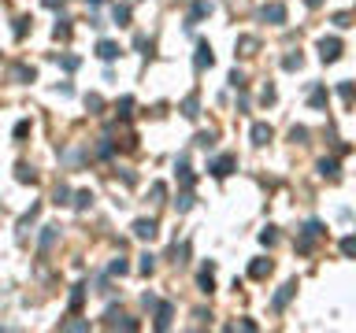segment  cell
<instances>
[{
    "instance_id": "obj_1",
    "label": "cell",
    "mask_w": 356,
    "mask_h": 333,
    "mask_svg": "<svg viewBox=\"0 0 356 333\" xmlns=\"http://www.w3.org/2000/svg\"><path fill=\"white\" fill-rule=\"evenodd\" d=\"M338 56H342V41H338V37H323L319 41V59L323 63H334Z\"/></svg>"
},
{
    "instance_id": "obj_2",
    "label": "cell",
    "mask_w": 356,
    "mask_h": 333,
    "mask_svg": "<svg viewBox=\"0 0 356 333\" xmlns=\"http://www.w3.org/2000/svg\"><path fill=\"white\" fill-rule=\"evenodd\" d=\"M234 167H238V160H234V156H230V152H226V156H219V160H212V163H208L212 178H226V174L234 170Z\"/></svg>"
},
{
    "instance_id": "obj_3",
    "label": "cell",
    "mask_w": 356,
    "mask_h": 333,
    "mask_svg": "<svg viewBox=\"0 0 356 333\" xmlns=\"http://www.w3.org/2000/svg\"><path fill=\"white\" fill-rule=\"evenodd\" d=\"M260 19L271 23V26H282L286 23V8L282 4H264V8H260Z\"/></svg>"
},
{
    "instance_id": "obj_4",
    "label": "cell",
    "mask_w": 356,
    "mask_h": 333,
    "mask_svg": "<svg viewBox=\"0 0 356 333\" xmlns=\"http://www.w3.org/2000/svg\"><path fill=\"white\" fill-rule=\"evenodd\" d=\"M134 237L137 241H152V237H156V218H137L134 222Z\"/></svg>"
},
{
    "instance_id": "obj_5",
    "label": "cell",
    "mask_w": 356,
    "mask_h": 333,
    "mask_svg": "<svg viewBox=\"0 0 356 333\" xmlns=\"http://www.w3.org/2000/svg\"><path fill=\"white\" fill-rule=\"evenodd\" d=\"M293 293H297V281H286L282 289L275 293V300H271V307H275V311H282V307L289 304V300H293Z\"/></svg>"
},
{
    "instance_id": "obj_6",
    "label": "cell",
    "mask_w": 356,
    "mask_h": 333,
    "mask_svg": "<svg viewBox=\"0 0 356 333\" xmlns=\"http://www.w3.org/2000/svg\"><path fill=\"white\" fill-rule=\"evenodd\" d=\"M193 63H197V71H204V67H212V63H215V56H212V45H208V41H200V45H197V56H193Z\"/></svg>"
},
{
    "instance_id": "obj_7",
    "label": "cell",
    "mask_w": 356,
    "mask_h": 333,
    "mask_svg": "<svg viewBox=\"0 0 356 333\" xmlns=\"http://www.w3.org/2000/svg\"><path fill=\"white\" fill-rule=\"evenodd\" d=\"M119 52H122V49H119L115 41H108V37H104V41L97 45V56H100L104 63H112V59H119Z\"/></svg>"
},
{
    "instance_id": "obj_8",
    "label": "cell",
    "mask_w": 356,
    "mask_h": 333,
    "mask_svg": "<svg viewBox=\"0 0 356 333\" xmlns=\"http://www.w3.org/2000/svg\"><path fill=\"white\" fill-rule=\"evenodd\" d=\"M11 78H15L19 85H30V82H37V71H34V67H26V63H19V67L11 71Z\"/></svg>"
},
{
    "instance_id": "obj_9",
    "label": "cell",
    "mask_w": 356,
    "mask_h": 333,
    "mask_svg": "<svg viewBox=\"0 0 356 333\" xmlns=\"http://www.w3.org/2000/svg\"><path fill=\"white\" fill-rule=\"evenodd\" d=\"M212 11H215V8H212V0H197V4H193V15H190V26H193V23H200V19H208Z\"/></svg>"
},
{
    "instance_id": "obj_10",
    "label": "cell",
    "mask_w": 356,
    "mask_h": 333,
    "mask_svg": "<svg viewBox=\"0 0 356 333\" xmlns=\"http://www.w3.org/2000/svg\"><path fill=\"white\" fill-rule=\"evenodd\" d=\"M171 315H175L171 304H156V329H167V326H171Z\"/></svg>"
},
{
    "instance_id": "obj_11",
    "label": "cell",
    "mask_w": 356,
    "mask_h": 333,
    "mask_svg": "<svg viewBox=\"0 0 356 333\" xmlns=\"http://www.w3.org/2000/svg\"><path fill=\"white\" fill-rule=\"evenodd\" d=\"M271 274V259H253V267H249V278H267Z\"/></svg>"
},
{
    "instance_id": "obj_12",
    "label": "cell",
    "mask_w": 356,
    "mask_h": 333,
    "mask_svg": "<svg viewBox=\"0 0 356 333\" xmlns=\"http://www.w3.org/2000/svg\"><path fill=\"white\" fill-rule=\"evenodd\" d=\"M267 141H271V126L267 122H256L253 126V145H267Z\"/></svg>"
},
{
    "instance_id": "obj_13",
    "label": "cell",
    "mask_w": 356,
    "mask_h": 333,
    "mask_svg": "<svg viewBox=\"0 0 356 333\" xmlns=\"http://www.w3.org/2000/svg\"><path fill=\"white\" fill-rule=\"evenodd\" d=\"M323 233H327V230H323V222H304V230H301V237H304V241H316V237H323Z\"/></svg>"
},
{
    "instance_id": "obj_14",
    "label": "cell",
    "mask_w": 356,
    "mask_h": 333,
    "mask_svg": "<svg viewBox=\"0 0 356 333\" xmlns=\"http://www.w3.org/2000/svg\"><path fill=\"white\" fill-rule=\"evenodd\" d=\"M197 107H200V100H197V93H193V97H185V100H182V115H185V119H197V115H200Z\"/></svg>"
},
{
    "instance_id": "obj_15",
    "label": "cell",
    "mask_w": 356,
    "mask_h": 333,
    "mask_svg": "<svg viewBox=\"0 0 356 333\" xmlns=\"http://www.w3.org/2000/svg\"><path fill=\"white\" fill-rule=\"evenodd\" d=\"M89 204H93V193H89V189H82V193H74V200H71V208H74V211H86Z\"/></svg>"
},
{
    "instance_id": "obj_16",
    "label": "cell",
    "mask_w": 356,
    "mask_h": 333,
    "mask_svg": "<svg viewBox=\"0 0 356 333\" xmlns=\"http://www.w3.org/2000/svg\"><path fill=\"white\" fill-rule=\"evenodd\" d=\"M319 174L330 178V182H338V160H319Z\"/></svg>"
},
{
    "instance_id": "obj_17",
    "label": "cell",
    "mask_w": 356,
    "mask_h": 333,
    "mask_svg": "<svg viewBox=\"0 0 356 333\" xmlns=\"http://www.w3.org/2000/svg\"><path fill=\"white\" fill-rule=\"evenodd\" d=\"M15 182H23V185H26V182H37V174L30 170L26 163H19V167H15Z\"/></svg>"
},
{
    "instance_id": "obj_18",
    "label": "cell",
    "mask_w": 356,
    "mask_h": 333,
    "mask_svg": "<svg viewBox=\"0 0 356 333\" xmlns=\"http://www.w3.org/2000/svg\"><path fill=\"white\" fill-rule=\"evenodd\" d=\"M108 274H112V278H115V274H119V278H122V274H130V263L119 256V259H112V267H108Z\"/></svg>"
},
{
    "instance_id": "obj_19",
    "label": "cell",
    "mask_w": 356,
    "mask_h": 333,
    "mask_svg": "<svg viewBox=\"0 0 356 333\" xmlns=\"http://www.w3.org/2000/svg\"><path fill=\"white\" fill-rule=\"evenodd\" d=\"M197 281H200V293H212V289H215V281H212V263L204 267V271H200V278H197Z\"/></svg>"
},
{
    "instance_id": "obj_20",
    "label": "cell",
    "mask_w": 356,
    "mask_h": 333,
    "mask_svg": "<svg viewBox=\"0 0 356 333\" xmlns=\"http://www.w3.org/2000/svg\"><path fill=\"white\" fill-rule=\"evenodd\" d=\"M52 34H56V41H67V37H71V19H56V30H52Z\"/></svg>"
},
{
    "instance_id": "obj_21",
    "label": "cell",
    "mask_w": 356,
    "mask_h": 333,
    "mask_svg": "<svg viewBox=\"0 0 356 333\" xmlns=\"http://www.w3.org/2000/svg\"><path fill=\"white\" fill-rule=\"evenodd\" d=\"M178 182H182L185 189H193V170L185 167V160H178Z\"/></svg>"
},
{
    "instance_id": "obj_22",
    "label": "cell",
    "mask_w": 356,
    "mask_h": 333,
    "mask_svg": "<svg viewBox=\"0 0 356 333\" xmlns=\"http://www.w3.org/2000/svg\"><path fill=\"white\" fill-rule=\"evenodd\" d=\"M56 237H59V226H45V233H41V248H52Z\"/></svg>"
},
{
    "instance_id": "obj_23",
    "label": "cell",
    "mask_w": 356,
    "mask_h": 333,
    "mask_svg": "<svg viewBox=\"0 0 356 333\" xmlns=\"http://www.w3.org/2000/svg\"><path fill=\"white\" fill-rule=\"evenodd\" d=\"M112 15H115V23H119V26H130V8H127V4H115V11H112Z\"/></svg>"
},
{
    "instance_id": "obj_24",
    "label": "cell",
    "mask_w": 356,
    "mask_h": 333,
    "mask_svg": "<svg viewBox=\"0 0 356 333\" xmlns=\"http://www.w3.org/2000/svg\"><path fill=\"white\" fill-rule=\"evenodd\" d=\"M56 63H59V67H64V71H78V56H56Z\"/></svg>"
},
{
    "instance_id": "obj_25",
    "label": "cell",
    "mask_w": 356,
    "mask_h": 333,
    "mask_svg": "<svg viewBox=\"0 0 356 333\" xmlns=\"http://www.w3.org/2000/svg\"><path fill=\"white\" fill-rule=\"evenodd\" d=\"M137 271H141V274H152V271H156V256H149V252H145L141 263H137Z\"/></svg>"
},
{
    "instance_id": "obj_26",
    "label": "cell",
    "mask_w": 356,
    "mask_h": 333,
    "mask_svg": "<svg viewBox=\"0 0 356 333\" xmlns=\"http://www.w3.org/2000/svg\"><path fill=\"white\" fill-rule=\"evenodd\" d=\"M312 107H327V89H323V85L312 89Z\"/></svg>"
},
{
    "instance_id": "obj_27",
    "label": "cell",
    "mask_w": 356,
    "mask_h": 333,
    "mask_svg": "<svg viewBox=\"0 0 356 333\" xmlns=\"http://www.w3.org/2000/svg\"><path fill=\"white\" fill-rule=\"evenodd\" d=\"M175 208H178V211H190V208H193V193H190V189H185V193L175 200Z\"/></svg>"
},
{
    "instance_id": "obj_28",
    "label": "cell",
    "mask_w": 356,
    "mask_h": 333,
    "mask_svg": "<svg viewBox=\"0 0 356 333\" xmlns=\"http://www.w3.org/2000/svg\"><path fill=\"white\" fill-rule=\"evenodd\" d=\"M289 141H293V145H304V141H308V130H304V126H293V130H289Z\"/></svg>"
},
{
    "instance_id": "obj_29",
    "label": "cell",
    "mask_w": 356,
    "mask_h": 333,
    "mask_svg": "<svg viewBox=\"0 0 356 333\" xmlns=\"http://www.w3.org/2000/svg\"><path fill=\"white\" fill-rule=\"evenodd\" d=\"M52 204H56V208H59V204H71V189H67V185H59V189H56V196H52Z\"/></svg>"
},
{
    "instance_id": "obj_30",
    "label": "cell",
    "mask_w": 356,
    "mask_h": 333,
    "mask_svg": "<svg viewBox=\"0 0 356 333\" xmlns=\"http://www.w3.org/2000/svg\"><path fill=\"white\" fill-rule=\"evenodd\" d=\"M82 296H86V285H74V293H71V307H74V311L82 307Z\"/></svg>"
},
{
    "instance_id": "obj_31",
    "label": "cell",
    "mask_w": 356,
    "mask_h": 333,
    "mask_svg": "<svg viewBox=\"0 0 356 333\" xmlns=\"http://www.w3.org/2000/svg\"><path fill=\"white\" fill-rule=\"evenodd\" d=\"M30 23H34V19H26V15H23V19H15V37H26Z\"/></svg>"
},
{
    "instance_id": "obj_32",
    "label": "cell",
    "mask_w": 356,
    "mask_h": 333,
    "mask_svg": "<svg viewBox=\"0 0 356 333\" xmlns=\"http://www.w3.org/2000/svg\"><path fill=\"white\" fill-rule=\"evenodd\" d=\"M86 107H89V111H93V115H97V111H100V107H104V100H100V97H97V93H89V97H86Z\"/></svg>"
},
{
    "instance_id": "obj_33",
    "label": "cell",
    "mask_w": 356,
    "mask_h": 333,
    "mask_svg": "<svg viewBox=\"0 0 356 333\" xmlns=\"http://www.w3.org/2000/svg\"><path fill=\"white\" fill-rule=\"evenodd\" d=\"M301 63H304V59H301V52H297V56H286L282 67H286V71H301Z\"/></svg>"
},
{
    "instance_id": "obj_34",
    "label": "cell",
    "mask_w": 356,
    "mask_h": 333,
    "mask_svg": "<svg viewBox=\"0 0 356 333\" xmlns=\"http://www.w3.org/2000/svg\"><path fill=\"white\" fill-rule=\"evenodd\" d=\"M130 111H134V97H122V100H119V115L130 119Z\"/></svg>"
},
{
    "instance_id": "obj_35",
    "label": "cell",
    "mask_w": 356,
    "mask_h": 333,
    "mask_svg": "<svg viewBox=\"0 0 356 333\" xmlns=\"http://www.w3.org/2000/svg\"><path fill=\"white\" fill-rule=\"evenodd\" d=\"M30 134V119H19V122H15V141H23Z\"/></svg>"
},
{
    "instance_id": "obj_36",
    "label": "cell",
    "mask_w": 356,
    "mask_h": 333,
    "mask_svg": "<svg viewBox=\"0 0 356 333\" xmlns=\"http://www.w3.org/2000/svg\"><path fill=\"white\" fill-rule=\"evenodd\" d=\"M342 252H345L349 259H356V237H345V241H342Z\"/></svg>"
},
{
    "instance_id": "obj_37",
    "label": "cell",
    "mask_w": 356,
    "mask_h": 333,
    "mask_svg": "<svg viewBox=\"0 0 356 333\" xmlns=\"http://www.w3.org/2000/svg\"><path fill=\"white\" fill-rule=\"evenodd\" d=\"M260 241H264V245H275V241H278V230H275V226H267L264 233H260Z\"/></svg>"
},
{
    "instance_id": "obj_38",
    "label": "cell",
    "mask_w": 356,
    "mask_h": 333,
    "mask_svg": "<svg viewBox=\"0 0 356 333\" xmlns=\"http://www.w3.org/2000/svg\"><path fill=\"white\" fill-rule=\"evenodd\" d=\"M338 93H342L345 100H352V97H356V85H352V82H342V85H338Z\"/></svg>"
},
{
    "instance_id": "obj_39",
    "label": "cell",
    "mask_w": 356,
    "mask_h": 333,
    "mask_svg": "<svg viewBox=\"0 0 356 333\" xmlns=\"http://www.w3.org/2000/svg\"><path fill=\"white\" fill-rule=\"evenodd\" d=\"M238 49H241V52H253V49H256V37H241Z\"/></svg>"
},
{
    "instance_id": "obj_40",
    "label": "cell",
    "mask_w": 356,
    "mask_h": 333,
    "mask_svg": "<svg viewBox=\"0 0 356 333\" xmlns=\"http://www.w3.org/2000/svg\"><path fill=\"white\" fill-rule=\"evenodd\" d=\"M212 141H215L212 134H197V145H200V148H212Z\"/></svg>"
},
{
    "instance_id": "obj_41",
    "label": "cell",
    "mask_w": 356,
    "mask_h": 333,
    "mask_svg": "<svg viewBox=\"0 0 356 333\" xmlns=\"http://www.w3.org/2000/svg\"><path fill=\"white\" fill-rule=\"evenodd\" d=\"M230 85L241 89V85H245V74H241V71H234V74H230Z\"/></svg>"
},
{
    "instance_id": "obj_42",
    "label": "cell",
    "mask_w": 356,
    "mask_h": 333,
    "mask_svg": "<svg viewBox=\"0 0 356 333\" xmlns=\"http://www.w3.org/2000/svg\"><path fill=\"white\" fill-rule=\"evenodd\" d=\"M56 93H59V97H71L74 85H71V82H64V85H56Z\"/></svg>"
},
{
    "instance_id": "obj_43",
    "label": "cell",
    "mask_w": 356,
    "mask_h": 333,
    "mask_svg": "<svg viewBox=\"0 0 356 333\" xmlns=\"http://www.w3.org/2000/svg\"><path fill=\"white\" fill-rule=\"evenodd\" d=\"M64 329H89V322H59Z\"/></svg>"
},
{
    "instance_id": "obj_44",
    "label": "cell",
    "mask_w": 356,
    "mask_h": 333,
    "mask_svg": "<svg viewBox=\"0 0 356 333\" xmlns=\"http://www.w3.org/2000/svg\"><path fill=\"white\" fill-rule=\"evenodd\" d=\"M59 4H64V0H45V8H59Z\"/></svg>"
},
{
    "instance_id": "obj_45",
    "label": "cell",
    "mask_w": 356,
    "mask_h": 333,
    "mask_svg": "<svg viewBox=\"0 0 356 333\" xmlns=\"http://www.w3.org/2000/svg\"><path fill=\"white\" fill-rule=\"evenodd\" d=\"M304 4H308V8H319V4H323V0H304Z\"/></svg>"
},
{
    "instance_id": "obj_46",
    "label": "cell",
    "mask_w": 356,
    "mask_h": 333,
    "mask_svg": "<svg viewBox=\"0 0 356 333\" xmlns=\"http://www.w3.org/2000/svg\"><path fill=\"white\" fill-rule=\"evenodd\" d=\"M89 4H104V0H89Z\"/></svg>"
}]
</instances>
